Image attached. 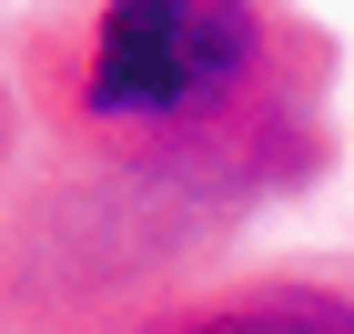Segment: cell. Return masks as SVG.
<instances>
[{"label": "cell", "instance_id": "obj_1", "mask_svg": "<svg viewBox=\"0 0 354 334\" xmlns=\"http://www.w3.org/2000/svg\"><path fill=\"white\" fill-rule=\"evenodd\" d=\"M334 41L294 0H51L10 51L0 334H91L324 172Z\"/></svg>", "mask_w": 354, "mask_h": 334}, {"label": "cell", "instance_id": "obj_2", "mask_svg": "<svg viewBox=\"0 0 354 334\" xmlns=\"http://www.w3.org/2000/svg\"><path fill=\"white\" fill-rule=\"evenodd\" d=\"M91 334H354V263H203Z\"/></svg>", "mask_w": 354, "mask_h": 334}, {"label": "cell", "instance_id": "obj_3", "mask_svg": "<svg viewBox=\"0 0 354 334\" xmlns=\"http://www.w3.org/2000/svg\"><path fill=\"white\" fill-rule=\"evenodd\" d=\"M0 152H10V41H0Z\"/></svg>", "mask_w": 354, "mask_h": 334}]
</instances>
